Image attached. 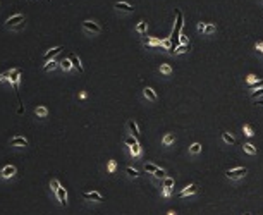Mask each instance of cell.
<instances>
[{"mask_svg": "<svg viewBox=\"0 0 263 215\" xmlns=\"http://www.w3.org/2000/svg\"><path fill=\"white\" fill-rule=\"evenodd\" d=\"M55 195H57V198H58V201H60L62 207L67 205V193H65V188H62V186H60V188L57 189Z\"/></svg>", "mask_w": 263, "mask_h": 215, "instance_id": "obj_9", "label": "cell"}, {"mask_svg": "<svg viewBox=\"0 0 263 215\" xmlns=\"http://www.w3.org/2000/svg\"><path fill=\"white\" fill-rule=\"evenodd\" d=\"M83 198L90 200V201H101L103 196H101L98 191H88V193H83Z\"/></svg>", "mask_w": 263, "mask_h": 215, "instance_id": "obj_6", "label": "cell"}, {"mask_svg": "<svg viewBox=\"0 0 263 215\" xmlns=\"http://www.w3.org/2000/svg\"><path fill=\"white\" fill-rule=\"evenodd\" d=\"M143 95H145V98H148L150 102H156V98H158L153 88H145L143 90Z\"/></svg>", "mask_w": 263, "mask_h": 215, "instance_id": "obj_15", "label": "cell"}, {"mask_svg": "<svg viewBox=\"0 0 263 215\" xmlns=\"http://www.w3.org/2000/svg\"><path fill=\"white\" fill-rule=\"evenodd\" d=\"M167 215H175V212H172V210H170V212H167Z\"/></svg>", "mask_w": 263, "mask_h": 215, "instance_id": "obj_44", "label": "cell"}, {"mask_svg": "<svg viewBox=\"0 0 263 215\" xmlns=\"http://www.w3.org/2000/svg\"><path fill=\"white\" fill-rule=\"evenodd\" d=\"M246 174H248L246 167H237V169L227 170V172H225V176H227L229 179H239V177H244Z\"/></svg>", "mask_w": 263, "mask_h": 215, "instance_id": "obj_3", "label": "cell"}, {"mask_svg": "<svg viewBox=\"0 0 263 215\" xmlns=\"http://www.w3.org/2000/svg\"><path fill=\"white\" fill-rule=\"evenodd\" d=\"M62 50H64V47H62V45H60V47H55V48H52V50H48V52L45 53V60H47V62L52 60L53 57L57 55V53H60V52H62Z\"/></svg>", "mask_w": 263, "mask_h": 215, "instance_id": "obj_13", "label": "cell"}, {"mask_svg": "<svg viewBox=\"0 0 263 215\" xmlns=\"http://www.w3.org/2000/svg\"><path fill=\"white\" fill-rule=\"evenodd\" d=\"M170 193H172V189H170V188H163L162 196H163V198H167V196H170Z\"/></svg>", "mask_w": 263, "mask_h": 215, "instance_id": "obj_38", "label": "cell"}, {"mask_svg": "<svg viewBox=\"0 0 263 215\" xmlns=\"http://www.w3.org/2000/svg\"><path fill=\"white\" fill-rule=\"evenodd\" d=\"M196 191H198V184H191V186H188V188H186V189H182V191L179 193V198H184V196L195 195Z\"/></svg>", "mask_w": 263, "mask_h": 215, "instance_id": "obj_11", "label": "cell"}, {"mask_svg": "<svg viewBox=\"0 0 263 215\" xmlns=\"http://www.w3.org/2000/svg\"><path fill=\"white\" fill-rule=\"evenodd\" d=\"M19 81H21V69H10L9 83L12 85V88H14L16 93H19Z\"/></svg>", "mask_w": 263, "mask_h": 215, "instance_id": "obj_1", "label": "cell"}, {"mask_svg": "<svg viewBox=\"0 0 263 215\" xmlns=\"http://www.w3.org/2000/svg\"><path fill=\"white\" fill-rule=\"evenodd\" d=\"M261 95H263V86H261V88H258V91H253V93H251V98H253V100H256L258 96H261Z\"/></svg>", "mask_w": 263, "mask_h": 215, "instance_id": "obj_34", "label": "cell"}, {"mask_svg": "<svg viewBox=\"0 0 263 215\" xmlns=\"http://www.w3.org/2000/svg\"><path fill=\"white\" fill-rule=\"evenodd\" d=\"M24 23V16L23 14H14L12 17H9V19L5 21V26L10 28V30H14V28H17L19 24Z\"/></svg>", "mask_w": 263, "mask_h": 215, "instance_id": "obj_2", "label": "cell"}, {"mask_svg": "<svg viewBox=\"0 0 263 215\" xmlns=\"http://www.w3.org/2000/svg\"><path fill=\"white\" fill-rule=\"evenodd\" d=\"M114 9L122 10V12H133L134 7L131 5V3H127V2H115V3H114Z\"/></svg>", "mask_w": 263, "mask_h": 215, "instance_id": "obj_8", "label": "cell"}, {"mask_svg": "<svg viewBox=\"0 0 263 215\" xmlns=\"http://www.w3.org/2000/svg\"><path fill=\"white\" fill-rule=\"evenodd\" d=\"M35 114H36V117H40V119H45L47 115H48V108H47V107H43V105H40V107H36Z\"/></svg>", "mask_w": 263, "mask_h": 215, "instance_id": "obj_16", "label": "cell"}, {"mask_svg": "<svg viewBox=\"0 0 263 215\" xmlns=\"http://www.w3.org/2000/svg\"><path fill=\"white\" fill-rule=\"evenodd\" d=\"M256 50H260V52H263V43H256Z\"/></svg>", "mask_w": 263, "mask_h": 215, "instance_id": "obj_42", "label": "cell"}, {"mask_svg": "<svg viewBox=\"0 0 263 215\" xmlns=\"http://www.w3.org/2000/svg\"><path fill=\"white\" fill-rule=\"evenodd\" d=\"M129 150H131V155H133V157H140V155H141V146H140V143L134 145V146H131Z\"/></svg>", "mask_w": 263, "mask_h": 215, "instance_id": "obj_22", "label": "cell"}, {"mask_svg": "<svg viewBox=\"0 0 263 215\" xmlns=\"http://www.w3.org/2000/svg\"><path fill=\"white\" fill-rule=\"evenodd\" d=\"M165 174H167V172H165V170H163V169H156V172L153 174V176H155L156 179H165V177H167Z\"/></svg>", "mask_w": 263, "mask_h": 215, "instance_id": "obj_27", "label": "cell"}, {"mask_svg": "<svg viewBox=\"0 0 263 215\" xmlns=\"http://www.w3.org/2000/svg\"><path fill=\"white\" fill-rule=\"evenodd\" d=\"M243 131H244V134H246V136H253V134H255V133H253V129H251V127L248 126V124L243 127Z\"/></svg>", "mask_w": 263, "mask_h": 215, "instance_id": "obj_35", "label": "cell"}, {"mask_svg": "<svg viewBox=\"0 0 263 215\" xmlns=\"http://www.w3.org/2000/svg\"><path fill=\"white\" fill-rule=\"evenodd\" d=\"M179 43H181V45H189L188 36H186V35H181V38H179Z\"/></svg>", "mask_w": 263, "mask_h": 215, "instance_id": "obj_37", "label": "cell"}, {"mask_svg": "<svg viewBox=\"0 0 263 215\" xmlns=\"http://www.w3.org/2000/svg\"><path fill=\"white\" fill-rule=\"evenodd\" d=\"M172 186H174V179H172V177H165V179H163V188H170V189H172Z\"/></svg>", "mask_w": 263, "mask_h": 215, "instance_id": "obj_31", "label": "cell"}, {"mask_svg": "<svg viewBox=\"0 0 263 215\" xmlns=\"http://www.w3.org/2000/svg\"><path fill=\"white\" fill-rule=\"evenodd\" d=\"M83 30L88 31V33H93V35H100L101 33V28L98 26L95 21H85V23H83Z\"/></svg>", "mask_w": 263, "mask_h": 215, "instance_id": "obj_4", "label": "cell"}, {"mask_svg": "<svg viewBox=\"0 0 263 215\" xmlns=\"http://www.w3.org/2000/svg\"><path fill=\"white\" fill-rule=\"evenodd\" d=\"M115 167H117V162H115V160H110V162H108V172H114V170H115Z\"/></svg>", "mask_w": 263, "mask_h": 215, "instance_id": "obj_36", "label": "cell"}, {"mask_svg": "<svg viewBox=\"0 0 263 215\" xmlns=\"http://www.w3.org/2000/svg\"><path fill=\"white\" fill-rule=\"evenodd\" d=\"M156 169H158V167H156L155 163H145V170H146V172H150V174H155Z\"/></svg>", "mask_w": 263, "mask_h": 215, "instance_id": "obj_24", "label": "cell"}, {"mask_svg": "<svg viewBox=\"0 0 263 215\" xmlns=\"http://www.w3.org/2000/svg\"><path fill=\"white\" fill-rule=\"evenodd\" d=\"M136 31L141 33V35H145V31H146V23L145 21H140V24L136 26Z\"/></svg>", "mask_w": 263, "mask_h": 215, "instance_id": "obj_28", "label": "cell"}, {"mask_svg": "<svg viewBox=\"0 0 263 215\" xmlns=\"http://www.w3.org/2000/svg\"><path fill=\"white\" fill-rule=\"evenodd\" d=\"M50 186H52V191L57 193V189L60 188V183H58V179H52L50 181Z\"/></svg>", "mask_w": 263, "mask_h": 215, "instance_id": "obj_32", "label": "cell"}, {"mask_svg": "<svg viewBox=\"0 0 263 215\" xmlns=\"http://www.w3.org/2000/svg\"><path fill=\"white\" fill-rule=\"evenodd\" d=\"M124 143H126L127 146L131 148V146H134V145H138V143H140V141H138L136 138L133 136V134H129V136H126V138H124Z\"/></svg>", "mask_w": 263, "mask_h": 215, "instance_id": "obj_19", "label": "cell"}, {"mask_svg": "<svg viewBox=\"0 0 263 215\" xmlns=\"http://www.w3.org/2000/svg\"><path fill=\"white\" fill-rule=\"evenodd\" d=\"M127 127H129L131 134H133V136L138 140V138H140V134H141V133H140V127H138V124L134 122L133 119H129V121H127Z\"/></svg>", "mask_w": 263, "mask_h": 215, "instance_id": "obj_10", "label": "cell"}, {"mask_svg": "<svg viewBox=\"0 0 263 215\" xmlns=\"http://www.w3.org/2000/svg\"><path fill=\"white\" fill-rule=\"evenodd\" d=\"M205 26H206L205 23H200V24H198V31H200V33H203V31H205Z\"/></svg>", "mask_w": 263, "mask_h": 215, "instance_id": "obj_41", "label": "cell"}, {"mask_svg": "<svg viewBox=\"0 0 263 215\" xmlns=\"http://www.w3.org/2000/svg\"><path fill=\"white\" fill-rule=\"evenodd\" d=\"M258 79H260V78H256L255 74H249V76L246 78V81H248V85H253V83H256V81H258Z\"/></svg>", "mask_w": 263, "mask_h": 215, "instance_id": "obj_33", "label": "cell"}, {"mask_svg": "<svg viewBox=\"0 0 263 215\" xmlns=\"http://www.w3.org/2000/svg\"><path fill=\"white\" fill-rule=\"evenodd\" d=\"M126 174L129 177H140L141 174H140V170H136V169H133V167H126Z\"/></svg>", "mask_w": 263, "mask_h": 215, "instance_id": "obj_21", "label": "cell"}, {"mask_svg": "<svg viewBox=\"0 0 263 215\" xmlns=\"http://www.w3.org/2000/svg\"><path fill=\"white\" fill-rule=\"evenodd\" d=\"M189 152H191L193 155L200 153V152H201V145H200V143H193V145H191V148H189Z\"/></svg>", "mask_w": 263, "mask_h": 215, "instance_id": "obj_26", "label": "cell"}, {"mask_svg": "<svg viewBox=\"0 0 263 215\" xmlns=\"http://www.w3.org/2000/svg\"><path fill=\"white\" fill-rule=\"evenodd\" d=\"M69 59H71V62H72V67H76L79 72L85 71V69H83V64H81V59H79L76 53H71V55H69Z\"/></svg>", "mask_w": 263, "mask_h": 215, "instance_id": "obj_12", "label": "cell"}, {"mask_svg": "<svg viewBox=\"0 0 263 215\" xmlns=\"http://www.w3.org/2000/svg\"><path fill=\"white\" fill-rule=\"evenodd\" d=\"M256 105H263V100H258V102H256Z\"/></svg>", "mask_w": 263, "mask_h": 215, "instance_id": "obj_43", "label": "cell"}, {"mask_svg": "<svg viewBox=\"0 0 263 215\" xmlns=\"http://www.w3.org/2000/svg\"><path fill=\"white\" fill-rule=\"evenodd\" d=\"M189 50V45H179L177 48H175V55L177 53H184V52H188Z\"/></svg>", "mask_w": 263, "mask_h": 215, "instance_id": "obj_30", "label": "cell"}, {"mask_svg": "<svg viewBox=\"0 0 263 215\" xmlns=\"http://www.w3.org/2000/svg\"><path fill=\"white\" fill-rule=\"evenodd\" d=\"M160 72H162V74H167V76H169L170 72H172V67H170L169 64H162V65H160Z\"/></svg>", "mask_w": 263, "mask_h": 215, "instance_id": "obj_25", "label": "cell"}, {"mask_svg": "<svg viewBox=\"0 0 263 215\" xmlns=\"http://www.w3.org/2000/svg\"><path fill=\"white\" fill-rule=\"evenodd\" d=\"M215 30H217V28H215V24H206V26H205V35H211V33H215Z\"/></svg>", "mask_w": 263, "mask_h": 215, "instance_id": "obj_29", "label": "cell"}, {"mask_svg": "<svg viewBox=\"0 0 263 215\" xmlns=\"http://www.w3.org/2000/svg\"><path fill=\"white\" fill-rule=\"evenodd\" d=\"M244 215H251V213H244Z\"/></svg>", "mask_w": 263, "mask_h": 215, "instance_id": "obj_45", "label": "cell"}, {"mask_svg": "<svg viewBox=\"0 0 263 215\" xmlns=\"http://www.w3.org/2000/svg\"><path fill=\"white\" fill-rule=\"evenodd\" d=\"M9 74H10V71H5L3 74H0V83H2L3 79H9Z\"/></svg>", "mask_w": 263, "mask_h": 215, "instance_id": "obj_39", "label": "cell"}, {"mask_svg": "<svg viewBox=\"0 0 263 215\" xmlns=\"http://www.w3.org/2000/svg\"><path fill=\"white\" fill-rule=\"evenodd\" d=\"M222 140H224L225 143H229V145H234V143H236V140H234V138H232L229 133H222Z\"/></svg>", "mask_w": 263, "mask_h": 215, "instance_id": "obj_23", "label": "cell"}, {"mask_svg": "<svg viewBox=\"0 0 263 215\" xmlns=\"http://www.w3.org/2000/svg\"><path fill=\"white\" fill-rule=\"evenodd\" d=\"M16 172H17V169L14 165H5L2 170H0V174H2L3 179H10V177H14V176H16Z\"/></svg>", "mask_w": 263, "mask_h": 215, "instance_id": "obj_5", "label": "cell"}, {"mask_svg": "<svg viewBox=\"0 0 263 215\" xmlns=\"http://www.w3.org/2000/svg\"><path fill=\"white\" fill-rule=\"evenodd\" d=\"M28 145H29V141L24 136H14L10 140V146H28Z\"/></svg>", "mask_w": 263, "mask_h": 215, "instance_id": "obj_7", "label": "cell"}, {"mask_svg": "<svg viewBox=\"0 0 263 215\" xmlns=\"http://www.w3.org/2000/svg\"><path fill=\"white\" fill-rule=\"evenodd\" d=\"M58 64H60V69L64 72H67V71H71L72 69V62H71V59H62L60 62H58Z\"/></svg>", "mask_w": 263, "mask_h": 215, "instance_id": "obj_17", "label": "cell"}, {"mask_svg": "<svg viewBox=\"0 0 263 215\" xmlns=\"http://www.w3.org/2000/svg\"><path fill=\"white\" fill-rule=\"evenodd\" d=\"M175 141V136L172 133H167L165 136H163V140H162V143H163V146H170V145H172Z\"/></svg>", "mask_w": 263, "mask_h": 215, "instance_id": "obj_18", "label": "cell"}, {"mask_svg": "<svg viewBox=\"0 0 263 215\" xmlns=\"http://www.w3.org/2000/svg\"><path fill=\"white\" fill-rule=\"evenodd\" d=\"M243 148H244V152H246V153H249V155H256V148H255L251 143H244V145H243Z\"/></svg>", "mask_w": 263, "mask_h": 215, "instance_id": "obj_20", "label": "cell"}, {"mask_svg": "<svg viewBox=\"0 0 263 215\" xmlns=\"http://www.w3.org/2000/svg\"><path fill=\"white\" fill-rule=\"evenodd\" d=\"M251 86V90H255V88H258V86H263V83H261V79H258L256 83H253V85H249Z\"/></svg>", "mask_w": 263, "mask_h": 215, "instance_id": "obj_40", "label": "cell"}, {"mask_svg": "<svg viewBox=\"0 0 263 215\" xmlns=\"http://www.w3.org/2000/svg\"><path fill=\"white\" fill-rule=\"evenodd\" d=\"M58 62H60V60H55V59L48 60L45 65H43V71H45V72H50V71H53V69L60 67V64H58Z\"/></svg>", "mask_w": 263, "mask_h": 215, "instance_id": "obj_14", "label": "cell"}]
</instances>
